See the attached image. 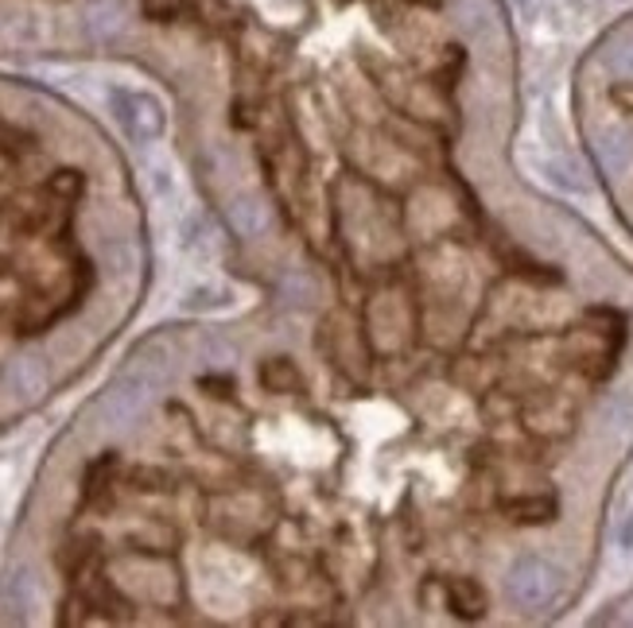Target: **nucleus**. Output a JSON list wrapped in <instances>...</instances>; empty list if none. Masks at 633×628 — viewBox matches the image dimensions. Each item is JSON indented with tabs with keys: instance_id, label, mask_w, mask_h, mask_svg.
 I'll return each instance as SVG.
<instances>
[{
	"instance_id": "f03ea898",
	"label": "nucleus",
	"mask_w": 633,
	"mask_h": 628,
	"mask_svg": "<svg viewBox=\"0 0 633 628\" xmlns=\"http://www.w3.org/2000/svg\"><path fill=\"white\" fill-rule=\"evenodd\" d=\"M110 113L117 117V125L125 128V137L133 144H152V140L163 137V105L156 102L148 90H125V85H113L110 94Z\"/></svg>"
},
{
	"instance_id": "7ed1b4c3",
	"label": "nucleus",
	"mask_w": 633,
	"mask_h": 628,
	"mask_svg": "<svg viewBox=\"0 0 633 628\" xmlns=\"http://www.w3.org/2000/svg\"><path fill=\"white\" fill-rule=\"evenodd\" d=\"M556 586H560L556 567H548V562L537 559V555L517 559L514 567H509V578H505V590H509V597H514L521 609H540V605H548L552 594H556Z\"/></svg>"
},
{
	"instance_id": "39448f33",
	"label": "nucleus",
	"mask_w": 633,
	"mask_h": 628,
	"mask_svg": "<svg viewBox=\"0 0 633 628\" xmlns=\"http://www.w3.org/2000/svg\"><path fill=\"white\" fill-rule=\"evenodd\" d=\"M226 221H230V230L238 237H261L268 230V206L261 195H233L226 202Z\"/></svg>"
},
{
	"instance_id": "423d86ee",
	"label": "nucleus",
	"mask_w": 633,
	"mask_h": 628,
	"mask_svg": "<svg viewBox=\"0 0 633 628\" xmlns=\"http://www.w3.org/2000/svg\"><path fill=\"white\" fill-rule=\"evenodd\" d=\"M82 24H87L90 39H117L129 24V9H125V0H90L87 12H82Z\"/></svg>"
},
{
	"instance_id": "4468645a",
	"label": "nucleus",
	"mask_w": 633,
	"mask_h": 628,
	"mask_svg": "<svg viewBox=\"0 0 633 628\" xmlns=\"http://www.w3.org/2000/svg\"><path fill=\"white\" fill-rule=\"evenodd\" d=\"M509 512H514V520H544V516H552V501H544V497H537V501H517V504H509Z\"/></svg>"
},
{
	"instance_id": "1a4fd4ad",
	"label": "nucleus",
	"mask_w": 633,
	"mask_h": 628,
	"mask_svg": "<svg viewBox=\"0 0 633 628\" xmlns=\"http://www.w3.org/2000/svg\"><path fill=\"white\" fill-rule=\"evenodd\" d=\"M180 306L187 314L226 311V306H233V288H226V283H218V280H198V283H191V288L183 291Z\"/></svg>"
},
{
	"instance_id": "dca6fc26",
	"label": "nucleus",
	"mask_w": 633,
	"mask_h": 628,
	"mask_svg": "<svg viewBox=\"0 0 633 628\" xmlns=\"http://www.w3.org/2000/svg\"><path fill=\"white\" fill-rule=\"evenodd\" d=\"M12 489H16V466H12V462H0V516L9 509Z\"/></svg>"
},
{
	"instance_id": "f257e3e1",
	"label": "nucleus",
	"mask_w": 633,
	"mask_h": 628,
	"mask_svg": "<svg viewBox=\"0 0 633 628\" xmlns=\"http://www.w3.org/2000/svg\"><path fill=\"white\" fill-rule=\"evenodd\" d=\"M156 388H160V376L145 365H133L129 373L117 376V381L105 388V396L97 399V416H102L105 427L137 423V416L148 408V399H152Z\"/></svg>"
},
{
	"instance_id": "0eeeda50",
	"label": "nucleus",
	"mask_w": 633,
	"mask_h": 628,
	"mask_svg": "<svg viewBox=\"0 0 633 628\" xmlns=\"http://www.w3.org/2000/svg\"><path fill=\"white\" fill-rule=\"evenodd\" d=\"M4 381H9V388L16 392L24 404H35V399L44 396L47 392V365H44V357H16L9 365V373H4Z\"/></svg>"
},
{
	"instance_id": "6e6552de",
	"label": "nucleus",
	"mask_w": 633,
	"mask_h": 628,
	"mask_svg": "<svg viewBox=\"0 0 633 628\" xmlns=\"http://www.w3.org/2000/svg\"><path fill=\"white\" fill-rule=\"evenodd\" d=\"M35 597H39V586H35V578L27 567L12 570L9 586H4V602H0V609H9V620H27L35 609Z\"/></svg>"
},
{
	"instance_id": "20e7f679",
	"label": "nucleus",
	"mask_w": 633,
	"mask_h": 628,
	"mask_svg": "<svg viewBox=\"0 0 633 628\" xmlns=\"http://www.w3.org/2000/svg\"><path fill=\"white\" fill-rule=\"evenodd\" d=\"M180 248L191 260H215L218 256V225L206 210H187L180 218Z\"/></svg>"
},
{
	"instance_id": "f8f14e48",
	"label": "nucleus",
	"mask_w": 633,
	"mask_h": 628,
	"mask_svg": "<svg viewBox=\"0 0 633 628\" xmlns=\"http://www.w3.org/2000/svg\"><path fill=\"white\" fill-rule=\"evenodd\" d=\"M595 152H599V163L607 171H625V163H630V144H625L622 132H602Z\"/></svg>"
},
{
	"instance_id": "f3484780",
	"label": "nucleus",
	"mask_w": 633,
	"mask_h": 628,
	"mask_svg": "<svg viewBox=\"0 0 633 628\" xmlns=\"http://www.w3.org/2000/svg\"><path fill=\"white\" fill-rule=\"evenodd\" d=\"M618 544L625 547V551H630L633 547V509L625 512V520H622V527H618Z\"/></svg>"
},
{
	"instance_id": "ddd939ff",
	"label": "nucleus",
	"mask_w": 633,
	"mask_h": 628,
	"mask_svg": "<svg viewBox=\"0 0 633 628\" xmlns=\"http://www.w3.org/2000/svg\"><path fill=\"white\" fill-rule=\"evenodd\" d=\"M261 381H265V388H273V392H296V388H300V373H296L291 361H284V357H276V361H268V365L261 369Z\"/></svg>"
},
{
	"instance_id": "9d476101",
	"label": "nucleus",
	"mask_w": 633,
	"mask_h": 628,
	"mask_svg": "<svg viewBox=\"0 0 633 628\" xmlns=\"http://www.w3.org/2000/svg\"><path fill=\"white\" fill-rule=\"evenodd\" d=\"M447 602H451V613L474 620L486 609V590H482L474 578H454L451 586H447Z\"/></svg>"
},
{
	"instance_id": "2eb2a0df",
	"label": "nucleus",
	"mask_w": 633,
	"mask_h": 628,
	"mask_svg": "<svg viewBox=\"0 0 633 628\" xmlns=\"http://www.w3.org/2000/svg\"><path fill=\"white\" fill-rule=\"evenodd\" d=\"M607 62H610V67H614L622 78H633V39H622V43H618L614 51L607 55Z\"/></svg>"
},
{
	"instance_id": "9b49d317",
	"label": "nucleus",
	"mask_w": 633,
	"mask_h": 628,
	"mask_svg": "<svg viewBox=\"0 0 633 628\" xmlns=\"http://www.w3.org/2000/svg\"><path fill=\"white\" fill-rule=\"evenodd\" d=\"M145 183H148V190H152L156 202H175V198H180V178H175V171L168 160H148L145 163Z\"/></svg>"
}]
</instances>
